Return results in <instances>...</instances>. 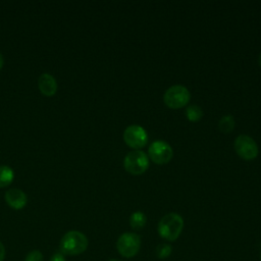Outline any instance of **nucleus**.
Returning a JSON list of instances; mask_svg holds the SVG:
<instances>
[{
  "label": "nucleus",
  "mask_w": 261,
  "mask_h": 261,
  "mask_svg": "<svg viewBox=\"0 0 261 261\" xmlns=\"http://www.w3.org/2000/svg\"><path fill=\"white\" fill-rule=\"evenodd\" d=\"M89 245L88 238L81 231L69 230L60 240L59 248L63 255H80L84 253Z\"/></svg>",
  "instance_id": "nucleus-1"
},
{
  "label": "nucleus",
  "mask_w": 261,
  "mask_h": 261,
  "mask_svg": "<svg viewBox=\"0 0 261 261\" xmlns=\"http://www.w3.org/2000/svg\"><path fill=\"white\" fill-rule=\"evenodd\" d=\"M184 228V219L177 213L164 215L158 223V233L166 241H175Z\"/></svg>",
  "instance_id": "nucleus-2"
},
{
  "label": "nucleus",
  "mask_w": 261,
  "mask_h": 261,
  "mask_svg": "<svg viewBox=\"0 0 261 261\" xmlns=\"http://www.w3.org/2000/svg\"><path fill=\"white\" fill-rule=\"evenodd\" d=\"M191 98L189 90L181 85H174L168 88L163 96L165 105L171 109H179L186 106Z\"/></svg>",
  "instance_id": "nucleus-3"
},
{
  "label": "nucleus",
  "mask_w": 261,
  "mask_h": 261,
  "mask_svg": "<svg viewBox=\"0 0 261 261\" xmlns=\"http://www.w3.org/2000/svg\"><path fill=\"white\" fill-rule=\"evenodd\" d=\"M124 169L135 175L144 173L149 167V157L141 150H134L123 159Z\"/></svg>",
  "instance_id": "nucleus-4"
},
{
  "label": "nucleus",
  "mask_w": 261,
  "mask_h": 261,
  "mask_svg": "<svg viewBox=\"0 0 261 261\" xmlns=\"http://www.w3.org/2000/svg\"><path fill=\"white\" fill-rule=\"evenodd\" d=\"M140 248L141 238L135 232H124L116 242V249L118 253L125 258H132L137 255Z\"/></svg>",
  "instance_id": "nucleus-5"
},
{
  "label": "nucleus",
  "mask_w": 261,
  "mask_h": 261,
  "mask_svg": "<svg viewBox=\"0 0 261 261\" xmlns=\"http://www.w3.org/2000/svg\"><path fill=\"white\" fill-rule=\"evenodd\" d=\"M173 156L171 146L162 140L154 141L148 149V157L156 164L168 163Z\"/></svg>",
  "instance_id": "nucleus-6"
},
{
  "label": "nucleus",
  "mask_w": 261,
  "mask_h": 261,
  "mask_svg": "<svg viewBox=\"0 0 261 261\" xmlns=\"http://www.w3.org/2000/svg\"><path fill=\"white\" fill-rule=\"evenodd\" d=\"M123 141L128 147L135 150H140L146 146L148 142V134L143 126L132 124L124 129Z\"/></svg>",
  "instance_id": "nucleus-7"
},
{
  "label": "nucleus",
  "mask_w": 261,
  "mask_h": 261,
  "mask_svg": "<svg viewBox=\"0 0 261 261\" xmlns=\"http://www.w3.org/2000/svg\"><path fill=\"white\" fill-rule=\"evenodd\" d=\"M233 146L237 154L244 160L255 159L259 152L256 142L247 135L238 136L234 140Z\"/></svg>",
  "instance_id": "nucleus-8"
},
{
  "label": "nucleus",
  "mask_w": 261,
  "mask_h": 261,
  "mask_svg": "<svg viewBox=\"0 0 261 261\" xmlns=\"http://www.w3.org/2000/svg\"><path fill=\"white\" fill-rule=\"evenodd\" d=\"M5 201L12 209L20 210L27 205L28 198L23 191L19 189H9L5 193Z\"/></svg>",
  "instance_id": "nucleus-9"
},
{
  "label": "nucleus",
  "mask_w": 261,
  "mask_h": 261,
  "mask_svg": "<svg viewBox=\"0 0 261 261\" xmlns=\"http://www.w3.org/2000/svg\"><path fill=\"white\" fill-rule=\"evenodd\" d=\"M38 88L40 92L46 97H52L57 92V83L53 75L50 73H43L39 76Z\"/></svg>",
  "instance_id": "nucleus-10"
},
{
  "label": "nucleus",
  "mask_w": 261,
  "mask_h": 261,
  "mask_svg": "<svg viewBox=\"0 0 261 261\" xmlns=\"http://www.w3.org/2000/svg\"><path fill=\"white\" fill-rule=\"evenodd\" d=\"M14 178V172L12 168L7 165L0 166V188L8 187Z\"/></svg>",
  "instance_id": "nucleus-11"
},
{
  "label": "nucleus",
  "mask_w": 261,
  "mask_h": 261,
  "mask_svg": "<svg viewBox=\"0 0 261 261\" xmlns=\"http://www.w3.org/2000/svg\"><path fill=\"white\" fill-rule=\"evenodd\" d=\"M147 222V217L142 211H136L134 212L129 217V224L132 228L139 230L142 229Z\"/></svg>",
  "instance_id": "nucleus-12"
},
{
  "label": "nucleus",
  "mask_w": 261,
  "mask_h": 261,
  "mask_svg": "<svg viewBox=\"0 0 261 261\" xmlns=\"http://www.w3.org/2000/svg\"><path fill=\"white\" fill-rule=\"evenodd\" d=\"M218 127H219L220 132H222L224 134L230 133L233 129V127H234V119H233V117L230 114L223 115L220 118L219 122H218Z\"/></svg>",
  "instance_id": "nucleus-13"
},
{
  "label": "nucleus",
  "mask_w": 261,
  "mask_h": 261,
  "mask_svg": "<svg viewBox=\"0 0 261 261\" xmlns=\"http://www.w3.org/2000/svg\"><path fill=\"white\" fill-rule=\"evenodd\" d=\"M186 115H187V118L192 121V122H196L198 120H200L203 116V110L201 107H199L198 105L196 104H193V105H190L187 107V110H186Z\"/></svg>",
  "instance_id": "nucleus-14"
},
{
  "label": "nucleus",
  "mask_w": 261,
  "mask_h": 261,
  "mask_svg": "<svg viewBox=\"0 0 261 261\" xmlns=\"http://www.w3.org/2000/svg\"><path fill=\"white\" fill-rule=\"evenodd\" d=\"M172 252V248L170 245L168 244H160L156 247V256L159 258V259H166L170 256Z\"/></svg>",
  "instance_id": "nucleus-15"
},
{
  "label": "nucleus",
  "mask_w": 261,
  "mask_h": 261,
  "mask_svg": "<svg viewBox=\"0 0 261 261\" xmlns=\"http://www.w3.org/2000/svg\"><path fill=\"white\" fill-rule=\"evenodd\" d=\"M24 261H43V254L38 250L31 251L27 255Z\"/></svg>",
  "instance_id": "nucleus-16"
},
{
  "label": "nucleus",
  "mask_w": 261,
  "mask_h": 261,
  "mask_svg": "<svg viewBox=\"0 0 261 261\" xmlns=\"http://www.w3.org/2000/svg\"><path fill=\"white\" fill-rule=\"evenodd\" d=\"M49 261H66V260H65L64 255L60 252V253H55V254H53Z\"/></svg>",
  "instance_id": "nucleus-17"
},
{
  "label": "nucleus",
  "mask_w": 261,
  "mask_h": 261,
  "mask_svg": "<svg viewBox=\"0 0 261 261\" xmlns=\"http://www.w3.org/2000/svg\"><path fill=\"white\" fill-rule=\"evenodd\" d=\"M5 257V248L3 244L0 242V261H3Z\"/></svg>",
  "instance_id": "nucleus-18"
},
{
  "label": "nucleus",
  "mask_w": 261,
  "mask_h": 261,
  "mask_svg": "<svg viewBox=\"0 0 261 261\" xmlns=\"http://www.w3.org/2000/svg\"><path fill=\"white\" fill-rule=\"evenodd\" d=\"M3 64H4V59H3L2 54L0 53V70H1V69H2V67H3Z\"/></svg>",
  "instance_id": "nucleus-19"
},
{
  "label": "nucleus",
  "mask_w": 261,
  "mask_h": 261,
  "mask_svg": "<svg viewBox=\"0 0 261 261\" xmlns=\"http://www.w3.org/2000/svg\"><path fill=\"white\" fill-rule=\"evenodd\" d=\"M258 63H259V65L261 66V53L259 54V57H258Z\"/></svg>",
  "instance_id": "nucleus-20"
},
{
  "label": "nucleus",
  "mask_w": 261,
  "mask_h": 261,
  "mask_svg": "<svg viewBox=\"0 0 261 261\" xmlns=\"http://www.w3.org/2000/svg\"><path fill=\"white\" fill-rule=\"evenodd\" d=\"M109 261H120V260H117V259H111V260H109Z\"/></svg>",
  "instance_id": "nucleus-21"
},
{
  "label": "nucleus",
  "mask_w": 261,
  "mask_h": 261,
  "mask_svg": "<svg viewBox=\"0 0 261 261\" xmlns=\"http://www.w3.org/2000/svg\"><path fill=\"white\" fill-rule=\"evenodd\" d=\"M260 258H261V255H260Z\"/></svg>",
  "instance_id": "nucleus-22"
}]
</instances>
